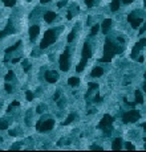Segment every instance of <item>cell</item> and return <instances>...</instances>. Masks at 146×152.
Listing matches in <instances>:
<instances>
[{
  "instance_id": "cell-41",
  "label": "cell",
  "mask_w": 146,
  "mask_h": 152,
  "mask_svg": "<svg viewBox=\"0 0 146 152\" xmlns=\"http://www.w3.org/2000/svg\"><path fill=\"white\" fill-rule=\"evenodd\" d=\"M19 61H20V58H15V60H12V62H13V64H17Z\"/></svg>"
},
{
  "instance_id": "cell-1",
  "label": "cell",
  "mask_w": 146,
  "mask_h": 152,
  "mask_svg": "<svg viewBox=\"0 0 146 152\" xmlns=\"http://www.w3.org/2000/svg\"><path fill=\"white\" fill-rule=\"evenodd\" d=\"M121 52H122V48H118V45L113 44L110 40H106L105 47H104V57L102 58H100V61L101 62H110L114 54L121 53Z\"/></svg>"
},
{
  "instance_id": "cell-45",
  "label": "cell",
  "mask_w": 146,
  "mask_h": 152,
  "mask_svg": "<svg viewBox=\"0 0 146 152\" xmlns=\"http://www.w3.org/2000/svg\"><path fill=\"white\" fill-rule=\"evenodd\" d=\"M143 142H145V149H146V138H145V139H143Z\"/></svg>"
},
{
  "instance_id": "cell-25",
  "label": "cell",
  "mask_w": 146,
  "mask_h": 152,
  "mask_svg": "<svg viewBox=\"0 0 146 152\" xmlns=\"http://www.w3.org/2000/svg\"><path fill=\"white\" fill-rule=\"evenodd\" d=\"M98 29H100V25H94L93 28H92V31H90V36H94V34H97Z\"/></svg>"
},
{
  "instance_id": "cell-5",
  "label": "cell",
  "mask_w": 146,
  "mask_h": 152,
  "mask_svg": "<svg viewBox=\"0 0 146 152\" xmlns=\"http://www.w3.org/2000/svg\"><path fill=\"white\" fill-rule=\"evenodd\" d=\"M53 126H55V121H53V119L44 121V118H41L40 121L37 122V124H36V128H37V131H40V132H48V131H51L53 128Z\"/></svg>"
},
{
  "instance_id": "cell-18",
  "label": "cell",
  "mask_w": 146,
  "mask_h": 152,
  "mask_svg": "<svg viewBox=\"0 0 146 152\" xmlns=\"http://www.w3.org/2000/svg\"><path fill=\"white\" fill-rule=\"evenodd\" d=\"M134 95H136V103H143V97L140 90H136Z\"/></svg>"
},
{
  "instance_id": "cell-47",
  "label": "cell",
  "mask_w": 146,
  "mask_h": 152,
  "mask_svg": "<svg viewBox=\"0 0 146 152\" xmlns=\"http://www.w3.org/2000/svg\"><path fill=\"white\" fill-rule=\"evenodd\" d=\"M28 1H31V0H28Z\"/></svg>"
},
{
  "instance_id": "cell-21",
  "label": "cell",
  "mask_w": 146,
  "mask_h": 152,
  "mask_svg": "<svg viewBox=\"0 0 146 152\" xmlns=\"http://www.w3.org/2000/svg\"><path fill=\"white\" fill-rule=\"evenodd\" d=\"M73 119H75V114H71L68 116V118L65 119V121L62 122V124H64V126H65V124H69V123H72V122H73Z\"/></svg>"
},
{
  "instance_id": "cell-6",
  "label": "cell",
  "mask_w": 146,
  "mask_h": 152,
  "mask_svg": "<svg viewBox=\"0 0 146 152\" xmlns=\"http://www.w3.org/2000/svg\"><path fill=\"white\" fill-rule=\"evenodd\" d=\"M140 116L141 115L137 110H130V111H127L124 114L122 122H124V123H136V122L140 119Z\"/></svg>"
},
{
  "instance_id": "cell-4",
  "label": "cell",
  "mask_w": 146,
  "mask_h": 152,
  "mask_svg": "<svg viewBox=\"0 0 146 152\" xmlns=\"http://www.w3.org/2000/svg\"><path fill=\"white\" fill-rule=\"evenodd\" d=\"M55 41H56V32L53 31V29H49V31H47L44 33V38L40 44V48L41 49H45V48H48Z\"/></svg>"
},
{
  "instance_id": "cell-44",
  "label": "cell",
  "mask_w": 146,
  "mask_h": 152,
  "mask_svg": "<svg viewBox=\"0 0 146 152\" xmlns=\"http://www.w3.org/2000/svg\"><path fill=\"white\" fill-rule=\"evenodd\" d=\"M143 90H145V93H146V82L143 84Z\"/></svg>"
},
{
  "instance_id": "cell-46",
  "label": "cell",
  "mask_w": 146,
  "mask_h": 152,
  "mask_svg": "<svg viewBox=\"0 0 146 152\" xmlns=\"http://www.w3.org/2000/svg\"><path fill=\"white\" fill-rule=\"evenodd\" d=\"M145 7H146V0H145Z\"/></svg>"
},
{
  "instance_id": "cell-7",
  "label": "cell",
  "mask_w": 146,
  "mask_h": 152,
  "mask_svg": "<svg viewBox=\"0 0 146 152\" xmlns=\"http://www.w3.org/2000/svg\"><path fill=\"white\" fill-rule=\"evenodd\" d=\"M60 69L62 71L69 70V52L68 50H65L61 54V57H60Z\"/></svg>"
},
{
  "instance_id": "cell-8",
  "label": "cell",
  "mask_w": 146,
  "mask_h": 152,
  "mask_svg": "<svg viewBox=\"0 0 146 152\" xmlns=\"http://www.w3.org/2000/svg\"><path fill=\"white\" fill-rule=\"evenodd\" d=\"M127 20H129V23L131 24V27H133V28H138V27L142 24V21H143L141 17H136V16H134V12L127 16Z\"/></svg>"
},
{
  "instance_id": "cell-14",
  "label": "cell",
  "mask_w": 146,
  "mask_h": 152,
  "mask_svg": "<svg viewBox=\"0 0 146 152\" xmlns=\"http://www.w3.org/2000/svg\"><path fill=\"white\" fill-rule=\"evenodd\" d=\"M121 147H122V140L120 139V138L114 139V142H113V144H112V148L114 149V151H120Z\"/></svg>"
},
{
  "instance_id": "cell-9",
  "label": "cell",
  "mask_w": 146,
  "mask_h": 152,
  "mask_svg": "<svg viewBox=\"0 0 146 152\" xmlns=\"http://www.w3.org/2000/svg\"><path fill=\"white\" fill-rule=\"evenodd\" d=\"M45 79H47L49 84H55L59 79V74H57L55 70H48L45 71Z\"/></svg>"
},
{
  "instance_id": "cell-12",
  "label": "cell",
  "mask_w": 146,
  "mask_h": 152,
  "mask_svg": "<svg viewBox=\"0 0 146 152\" xmlns=\"http://www.w3.org/2000/svg\"><path fill=\"white\" fill-rule=\"evenodd\" d=\"M39 32H40V28H39L37 25L31 27V28H29V38H31L32 41H35L36 40V37L39 36Z\"/></svg>"
},
{
  "instance_id": "cell-10",
  "label": "cell",
  "mask_w": 146,
  "mask_h": 152,
  "mask_svg": "<svg viewBox=\"0 0 146 152\" xmlns=\"http://www.w3.org/2000/svg\"><path fill=\"white\" fill-rule=\"evenodd\" d=\"M145 45H146V38H141V40L138 41V42H137L136 45H134V48H133V52H131V57H133V58H134V57H136V54H137V53L140 52V50L142 49V48L145 47Z\"/></svg>"
},
{
  "instance_id": "cell-30",
  "label": "cell",
  "mask_w": 146,
  "mask_h": 152,
  "mask_svg": "<svg viewBox=\"0 0 146 152\" xmlns=\"http://www.w3.org/2000/svg\"><path fill=\"white\" fill-rule=\"evenodd\" d=\"M73 38H75V31H72L71 33H69V36H68V41L71 42V41H73Z\"/></svg>"
},
{
  "instance_id": "cell-32",
  "label": "cell",
  "mask_w": 146,
  "mask_h": 152,
  "mask_svg": "<svg viewBox=\"0 0 146 152\" xmlns=\"http://www.w3.org/2000/svg\"><path fill=\"white\" fill-rule=\"evenodd\" d=\"M126 148H127V149H136V147H134L131 143L127 142V143H126Z\"/></svg>"
},
{
  "instance_id": "cell-31",
  "label": "cell",
  "mask_w": 146,
  "mask_h": 152,
  "mask_svg": "<svg viewBox=\"0 0 146 152\" xmlns=\"http://www.w3.org/2000/svg\"><path fill=\"white\" fill-rule=\"evenodd\" d=\"M93 3H94V0H85V4H86V7H92L93 5Z\"/></svg>"
},
{
  "instance_id": "cell-33",
  "label": "cell",
  "mask_w": 146,
  "mask_h": 152,
  "mask_svg": "<svg viewBox=\"0 0 146 152\" xmlns=\"http://www.w3.org/2000/svg\"><path fill=\"white\" fill-rule=\"evenodd\" d=\"M65 4H66V0H62V1H60V3L57 4V7H59V8H62Z\"/></svg>"
},
{
  "instance_id": "cell-39",
  "label": "cell",
  "mask_w": 146,
  "mask_h": 152,
  "mask_svg": "<svg viewBox=\"0 0 146 152\" xmlns=\"http://www.w3.org/2000/svg\"><path fill=\"white\" fill-rule=\"evenodd\" d=\"M134 0H122V3L124 4H129V3H133Z\"/></svg>"
},
{
  "instance_id": "cell-49",
  "label": "cell",
  "mask_w": 146,
  "mask_h": 152,
  "mask_svg": "<svg viewBox=\"0 0 146 152\" xmlns=\"http://www.w3.org/2000/svg\"><path fill=\"white\" fill-rule=\"evenodd\" d=\"M0 106H1V105H0Z\"/></svg>"
},
{
  "instance_id": "cell-16",
  "label": "cell",
  "mask_w": 146,
  "mask_h": 152,
  "mask_svg": "<svg viewBox=\"0 0 146 152\" xmlns=\"http://www.w3.org/2000/svg\"><path fill=\"white\" fill-rule=\"evenodd\" d=\"M102 74H104V70L101 68H98V66L92 70V77H101Z\"/></svg>"
},
{
  "instance_id": "cell-48",
  "label": "cell",
  "mask_w": 146,
  "mask_h": 152,
  "mask_svg": "<svg viewBox=\"0 0 146 152\" xmlns=\"http://www.w3.org/2000/svg\"><path fill=\"white\" fill-rule=\"evenodd\" d=\"M145 77H146V74H145Z\"/></svg>"
},
{
  "instance_id": "cell-19",
  "label": "cell",
  "mask_w": 146,
  "mask_h": 152,
  "mask_svg": "<svg viewBox=\"0 0 146 152\" xmlns=\"http://www.w3.org/2000/svg\"><path fill=\"white\" fill-rule=\"evenodd\" d=\"M118 8H120V0H113L110 4V10L116 12V11H118Z\"/></svg>"
},
{
  "instance_id": "cell-29",
  "label": "cell",
  "mask_w": 146,
  "mask_h": 152,
  "mask_svg": "<svg viewBox=\"0 0 146 152\" xmlns=\"http://www.w3.org/2000/svg\"><path fill=\"white\" fill-rule=\"evenodd\" d=\"M4 89H6L7 93H12V86H11L10 84H7L6 86H4Z\"/></svg>"
},
{
  "instance_id": "cell-11",
  "label": "cell",
  "mask_w": 146,
  "mask_h": 152,
  "mask_svg": "<svg viewBox=\"0 0 146 152\" xmlns=\"http://www.w3.org/2000/svg\"><path fill=\"white\" fill-rule=\"evenodd\" d=\"M13 32H15V29H13V27H12V21H11V20H8V24H7L6 29L0 32V38L4 37L6 34H12Z\"/></svg>"
},
{
  "instance_id": "cell-28",
  "label": "cell",
  "mask_w": 146,
  "mask_h": 152,
  "mask_svg": "<svg viewBox=\"0 0 146 152\" xmlns=\"http://www.w3.org/2000/svg\"><path fill=\"white\" fill-rule=\"evenodd\" d=\"M89 90H93V89H98V85L97 84H93V82H89Z\"/></svg>"
},
{
  "instance_id": "cell-38",
  "label": "cell",
  "mask_w": 146,
  "mask_h": 152,
  "mask_svg": "<svg viewBox=\"0 0 146 152\" xmlns=\"http://www.w3.org/2000/svg\"><path fill=\"white\" fill-rule=\"evenodd\" d=\"M145 31H146V24H143V25H142V28L140 29V34H142Z\"/></svg>"
},
{
  "instance_id": "cell-13",
  "label": "cell",
  "mask_w": 146,
  "mask_h": 152,
  "mask_svg": "<svg viewBox=\"0 0 146 152\" xmlns=\"http://www.w3.org/2000/svg\"><path fill=\"white\" fill-rule=\"evenodd\" d=\"M110 27H112V20H110V19H105V20H104V23H102V33L108 34Z\"/></svg>"
},
{
  "instance_id": "cell-3",
  "label": "cell",
  "mask_w": 146,
  "mask_h": 152,
  "mask_svg": "<svg viewBox=\"0 0 146 152\" xmlns=\"http://www.w3.org/2000/svg\"><path fill=\"white\" fill-rule=\"evenodd\" d=\"M113 121H114V118L106 114V115H104L102 116V121L98 123V128H101V130L105 131V135H108V136L112 134L110 127H112V124H113Z\"/></svg>"
},
{
  "instance_id": "cell-2",
  "label": "cell",
  "mask_w": 146,
  "mask_h": 152,
  "mask_svg": "<svg viewBox=\"0 0 146 152\" xmlns=\"http://www.w3.org/2000/svg\"><path fill=\"white\" fill-rule=\"evenodd\" d=\"M92 57V50H90V47L89 44L85 42L84 44V48H82V58H81V62L77 65V68H76V70L77 71H82L85 68V65H86V61Z\"/></svg>"
},
{
  "instance_id": "cell-17",
  "label": "cell",
  "mask_w": 146,
  "mask_h": 152,
  "mask_svg": "<svg viewBox=\"0 0 146 152\" xmlns=\"http://www.w3.org/2000/svg\"><path fill=\"white\" fill-rule=\"evenodd\" d=\"M20 45H21V41H17V42H16V44H13L12 47H10V48H7V49H6V53H7V54H8V53L13 52V50H16V49H17V48L20 47Z\"/></svg>"
},
{
  "instance_id": "cell-43",
  "label": "cell",
  "mask_w": 146,
  "mask_h": 152,
  "mask_svg": "<svg viewBox=\"0 0 146 152\" xmlns=\"http://www.w3.org/2000/svg\"><path fill=\"white\" fill-rule=\"evenodd\" d=\"M141 126H142V128L146 131V123H142V124H141Z\"/></svg>"
},
{
  "instance_id": "cell-42",
  "label": "cell",
  "mask_w": 146,
  "mask_h": 152,
  "mask_svg": "<svg viewBox=\"0 0 146 152\" xmlns=\"http://www.w3.org/2000/svg\"><path fill=\"white\" fill-rule=\"evenodd\" d=\"M10 135H11V136H15L16 132H15V131H10Z\"/></svg>"
},
{
  "instance_id": "cell-20",
  "label": "cell",
  "mask_w": 146,
  "mask_h": 152,
  "mask_svg": "<svg viewBox=\"0 0 146 152\" xmlns=\"http://www.w3.org/2000/svg\"><path fill=\"white\" fill-rule=\"evenodd\" d=\"M68 84L71 85V86H77V85L80 84V79H78V78H76V77H71L68 79Z\"/></svg>"
},
{
  "instance_id": "cell-40",
  "label": "cell",
  "mask_w": 146,
  "mask_h": 152,
  "mask_svg": "<svg viewBox=\"0 0 146 152\" xmlns=\"http://www.w3.org/2000/svg\"><path fill=\"white\" fill-rule=\"evenodd\" d=\"M100 101H101V99H100V95L97 94V95L94 97V102H100Z\"/></svg>"
},
{
  "instance_id": "cell-26",
  "label": "cell",
  "mask_w": 146,
  "mask_h": 152,
  "mask_svg": "<svg viewBox=\"0 0 146 152\" xmlns=\"http://www.w3.org/2000/svg\"><path fill=\"white\" fill-rule=\"evenodd\" d=\"M12 78H13V71L10 70L8 73H7V75H6V81H11Z\"/></svg>"
},
{
  "instance_id": "cell-37",
  "label": "cell",
  "mask_w": 146,
  "mask_h": 152,
  "mask_svg": "<svg viewBox=\"0 0 146 152\" xmlns=\"http://www.w3.org/2000/svg\"><path fill=\"white\" fill-rule=\"evenodd\" d=\"M59 98H60V91H57V93L55 94V97H53V99H55V101H59Z\"/></svg>"
},
{
  "instance_id": "cell-36",
  "label": "cell",
  "mask_w": 146,
  "mask_h": 152,
  "mask_svg": "<svg viewBox=\"0 0 146 152\" xmlns=\"http://www.w3.org/2000/svg\"><path fill=\"white\" fill-rule=\"evenodd\" d=\"M43 110H44V107H43V106H37V109H36V111H37L39 114H41V112H43Z\"/></svg>"
},
{
  "instance_id": "cell-24",
  "label": "cell",
  "mask_w": 146,
  "mask_h": 152,
  "mask_svg": "<svg viewBox=\"0 0 146 152\" xmlns=\"http://www.w3.org/2000/svg\"><path fill=\"white\" fill-rule=\"evenodd\" d=\"M0 128H1V130H7V128H8V122L0 121Z\"/></svg>"
},
{
  "instance_id": "cell-27",
  "label": "cell",
  "mask_w": 146,
  "mask_h": 152,
  "mask_svg": "<svg viewBox=\"0 0 146 152\" xmlns=\"http://www.w3.org/2000/svg\"><path fill=\"white\" fill-rule=\"evenodd\" d=\"M25 97H27V101H32L33 99V94H32V91H25Z\"/></svg>"
},
{
  "instance_id": "cell-15",
  "label": "cell",
  "mask_w": 146,
  "mask_h": 152,
  "mask_svg": "<svg viewBox=\"0 0 146 152\" xmlns=\"http://www.w3.org/2000/svg\"><path fill=\"white\" fill-rule=\"evenodd\" d=\"M55 17H56V13L55 12H47L44 15V20L47 23H52L53 20H55Z\"/></svg>"
},
{
  "instance_id": "cell-23",
  "label": "cell",
  "mask_w": 146,
  "mask_h": 152,
  "mask_svg": "<svg viewBox=\"0 0 146 152\" xmlns=\"http://www.w3.org/2000/svg\"><path fill=\"white\" fill-rule=\"evenodd\" d=\"M17 106H20V103H19V102H16V101H15V102H12L10 106H8V110H7V111H8V112L12 111L13 107H17Z\"/></svg>"
},
{
  "instance_id": "cell-22",
  "label": "cell",
  "mask_w": 146,
  "mask_h": 152,
  "mask_svg": "<svg viewBox=\"0 0 146 152\" xmlns=\"http://www.w3.org/2000/svg\"><path fill=\"white\" fill-rule=\"evenodd\" d=\"M3 3L6 4L7 7H13L16 4V0H3Z\"/></svg>"
},
{
  "instance_id": "cell-34",
  "label": "cell",
  "mask_w": 146,
  "mask_h": 152,
  "mask_svg": "<svg viewBox=\"0 0 146 152\" xmlns=\"http://www.w3.org/2000/svg\"><path fill=\"white\" fill-rule=\"evenodd\" d=\"M90 149H98V151H102V147H100V146H92V147H90Z\"/></svg>"
},
{
  "instance_id": "cell-35",
  "label": "cell",
  "mask_w": 146,
  "mask_h": 152,
  "mask_svg": "<svg viewBox=\"0 0 146 152\" xmlns=\"http://www.w3.org/2000/svg\"><path fill=\"white\" fill-rule=\"evenodd\" d=\"M24 65H25V68H24V70H25V71H28L29 69H31V65H29V64H27V61L24 62Z\"/></svg>"
}]
</instances>
